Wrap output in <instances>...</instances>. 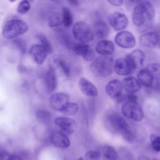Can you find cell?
Returning <instances> with one entry per match:
<instances>
[{
    "mask_svg": "<svg viewBox=\"0 0 160 160\" xmlns=\"http://www.w3.org/2000/svg\"><path fill=\"white\" fill-rule=\"evenodd\" d=\"M54 122L64 134H72L76 131L77 128L76 122L67 117H58L55 119Z\"/></svg>",
    "mask_w": 160,
    "mask_h": 160,
    "instance_id": "10",
    "label": "cell"
},
{
    "mask_svg": "<svg viewBox=\"0 0 160 160\" xmlns=\"http://www.w3.org/2000/svg\"><path fill=\"white\" fill-rule=\"evenodd\" d=\"M90 69L96 76L101 78L109 76L114 70L113 59L109 56L99 57L92 61Z\"/></svg>",
    "mask_w": 160,
    "mask_h": 160,
    "instance_id": "3",
    "label": "cell"
},
{
    "mask_svg": "<svg viewBox=\"0 0 160 160\" xmlns=\"http://www.w3.org/2000/svg\"><path fill=\"white\" fill-rule=\"evenodd\" d=\"M38 38L39 39V41L41 42V46H42L48 52L52 53L53 51V48L46 36L43 34H39L38 36Z\"/></svg>",
    "mask_w": 160,
    "mask_h": 160,
    "instance_id": "31",
    "label": "cell"
},
{
    "mask_svg": "<svg viewBox=\"0 0 160 160\" xmlns=\"http://www.w3.org/2000/svg\"><path fill=\"white\" fill-rule=\"evenodd\" d=\"M72 32L74 38L82 43L91 42L94 38V32L91 28L83 21H79L74 24Z\"/></svg>",
    "mask_w": 160,
    "mask_h": 160,
    "instance_id": "5",
    "label": "cell"
},
{
    "mask_svg": "<svg viewBox=\"0 0 160 160\" xmlns=\"http://www.w3.org/2000/svg\"><path fill=\"white\" fill-rule=\"evenodd\" d=\"M44 81L46 89L49 92L54 91L58 85L57 76L54 69L50 67L44 76Z\"/></svg>",
    "mask_w": 160,
    "mask_h": 160,
    "instance_id": "19",
    "label": "cell"
},
{
    "mask_svg": "<svg viewBox=\"0 0 160 160\" xmlns=\"http://www.w3.org/2000/svg\"><path fill=\"white\" fill-rule=\"evenodd\" d=\"M114 70L119 76L129 75L134 71L126 58L118 59L114 64Z\"/></svg>",
    "mask_w": 160,
    "mask_h": 160,
    "instance_id": "12",
    "label": "cell"
},
{
    "mask_svg": "<svg viewBox=\"0 0 160 160\" xmlns=\"http://www.w3.org/2000/svg\"><path fill=\"white\" fill-rule=\"evenodd\" d=\"M54 62L62 71L64 74L66 76H69L71 74V68L66 60L62 56H56L54 58Z\"/></svg>",
    "mask_w": 160,
    "mask_h": 160,
    "instance_id": "24",
    "label": "cell"
},
{
    "mask_svg": "<svg viewBox=\"0 0 160 160\" xmlns=\"http://www.w3.org/2000/svg\"><path fill=\"white\" fill-rule=\"evenodd\" d=\"M122 86L129 94H134L141 88V84L137 79L132 76H128L122 79Z\"/></svg>",
    "mask_w": 160,
    "mask_h": 160,
    "instance_id": "18",
    "label": "cell"
},
{
    "mask_svg": "<svg viewBox=\"0 0 160 160\" xmlns=\"http://www.w3.org/2000/svg\"><path fill=\"white\" fill-rule=\"evenodd\" d=\"M96 50L98 53L104 56H108L114 53V45L111 41L101 40L97 43Z\"/></svg>",
    "mask_w": 160,
    "mask_h": 160,
    "instance_id": "20",
    "label": "cell"
},
{
    "mask_svg": "<svg viewBox=\"0 0 160 160\" xmlns=\"http://www.w3.org/2000/svg\"><path fill=\"white\" fill-rule=\"evenodd\" d=\"M140 42L146 48H154L158 43V36L157 32H148L144 34L140 37Z\"/></svg>",
    "mask_w": 160,
    "mask_h": 160,
    "instance_id": "21",
    "label": "cell"
},
{
    "mask_svg": "<svg viewBox=\"0 0 160 160\" xmlns=\"http://www.w3.org/2000/svg\"><path fill=\"white\" fill-rule=\"evenodd\" d=\"M94 32L97 38L102 39L108 35L109 29L106 22L102 21H98L94 24Z\"/></svg>",
    "mask_w": 160,
    "mask_h": 160,
    "instance_id": "22",
    "label": "cell"
},
{
    "mask_svg": "<svg viewBox=\"0 0 160 160\" xmlns=\"http://www.w3.org/2000/svg\"><path fill=\"white\" fill-rule=\"evenodd\" d=\"M69 98L68 94L63 92L53 94L49 99L51 108L54 110L61 111L64 107L69 102Z\"/></svg>",
    "mask_w": 160,
    "mask_h": 160,
    "instance_id": "9",
    "label": "cell"
},
{
    "mask_svg": "<svg viewBox=\"0 0 160 160\" xmlns=\"http://www.w3.org/2000/svg\"><path fill=\"white\" fill-rule=\"evenodd\" d=\"M36 118L37 120L42 123H48L51 119V114L44 109H39L36 112Z\"/></svg>",
    "mask_w": 160,
    "mask_h": 160,
    "instance_id": "27",
    "label": "cell"
},
{
    "mask_svg": "<svg viewBox=\"0 0 160 160\" xmlns=\"http://www.w3.org/2000/svg\"><path fill=\"white\" fill-rule=\"evenodd\" d=\"M78 87L80 91L87 96L96 97L98 95V90L96 86L86 78H81L79 79Z\"/></svg>",
    "mask_w": 160,
    "mask_h": 160,
    "instance_id": "15",
    "label": "cell"
},
{
    "mask_svg": "<svg viewBox=\"0 0 160 160\" xmlns=\"http://www.w3.org/2000/svg\"><path fill=\"white\" fill-rule=\"evenodd\" d=\"M29 52L34 61L39 65H41L44 62L48 54L46 50L39 44L32 46Z\"/></svg>",
    "mask_w": 160,
    "mask_h": 160,
    "instance_id": "16",
    "label": "cell"
},
{
    "mask_svg": "<svg viewBox=\"0 0 160 160\" xmlns=\"http://www.w3.org/2000/svg\"><path fill=\"white\" fill-rule=\"evenodd\" d=\"M111 4L115 6H119L123 3V1L122 0H111L108 1Z\"/></svg>",
    "mask_w": 160,
    "mask_h": 160,
    "instance_id": "35",
    "label": "cell"
},
{
    "mask_svg": "<svg viewBox=\"0 0 160 160\" xmlns=\"http://www.w3.org/2000/svg\"><path fill=\"white\" fill-rule=\"evenodd\" d=\"M78 160H84V159H83V158H82V157H80Z\"/></svg>",
    "mask_w": 160,
    "mask_h": 160,
    "instance_id": "38",
    "label": "cell"
},
{
    "mask_svg": "<svg viewBox=\"0 0 160 160\" xmlns=\"http://www.w3.org/2000/svg\"><path fill=\"white\" fill-rule=\"evenodd\" d=\"M152 160H158V159H153Z\"/></svg>",
    "mask_w": 160,
    "mask_h": 160,
    "instance_id": "39",
    "label": "cell"
},
{
    "mask_svg": "<svg viewBox=\"0 0 160 160\" xmlns=\"http://www.w3.org/2000/svg\"><path fill=\"white\" fill-rule=\"evenodd\" d=\"M109 23L114 30L121 31L128 26V19L124 14L116 12L111 15L109 18Z\"/></svg>",
    "mask_w": 160,
    "mask_h": 160,
    "instance_id": "8",
    "label": "cell"
},
{
    "mask_svg": "<svg viewBox=\"0 0 160 160\" xmlns=\"http://www.w3.org/2000/svg\"><path fill=\"white\" fill-rule=\"evenodd\" d=\"M62 24L64 25V27L68 28L71 26L73 21V18H72V14L69 10V9L67 8H64L62 9Z\"/></svg>",
    "mask_w": 160,
    "mask_h": 160,
    "instance_id": "26",
    "label": "cell"
},
{
    "mask_svg": "<svg viewBox=\"0 0 160 160\" xmlns=\"http://www.w3.org/2000/svg\"><path fill=\"white\" fill-rule=\"evenodd\" d=\"M122 84L117 79L109 81L106 86L105 89L107 94L111 98H118L121 95Z\"/></svg>",
    "mask_w": 160,
    "mask_h": 160,
    "instance_id": "17",
    "label": "cell"
},
{
    "mask_svg": "<svg viewBox=\"0 0 160 160\" xmlns=\"http://www.w3.org/2000/svg\"><path fill=\"white\" fill-rule=\"evenodd\" d=\"M78 111V106L75 102H69L61 110V112L64 115L72 116L76 114Z\"/></svg>",
    "mask_w": 160,
    "mask_h": 160,
    "instance_id": "28",
    "label": "cell"
},
{
    "mask_svg": "<svg viewBox=\"0 0 160 160\" xmlns=\"http://www.w3.org/2000/svg\"><path fill=\"white\" fill-rule=\"evenodd\" d=\"M153 77L151 74L146 69H141L138 73V80L141 84L145 87L151 86L153 82Z\"/></svg>",
    "mask_w": 160,
    "mask_h": 160,
    "instance_id": "23",
    "label": "cell"
},
{
    "mask_svg": "<svg viewBox=\"0 0 160 160\" xmlns=\"http://www.w3.org/2000/svg\"><path fill=\"white\" fill-rule=\"evenodd\" d=\"M51 143L57 148L66 149L70 146V140L62 132H54L51 136Z\"/></svg>",
    "mask_w": 160,
    "mask_h": 160,
    "instance_id": "14",
    "label": "cell"
},
{
    "mask_svg": "<svg viewBox=\"0 0 160 160\" xmlns=\"http://www.w3.org/2000/svg\"><path fill=\"white\" fill-rule=\"evenodd\" d=\"M102 154L108 160H119L120 158L116 149L111 146L105 145L102 148Z\"/></svg>",
    "mask_w": 160,
    "mask_h": 160,
    "instance_id": "25",
    "label": "cell"
},
{
    "mask_svg": "<svg viewBox=\"0 0 160 160\" xmlns=\"http://www.w3.org/2000/svg\"><path fill=\"white\" fill-rule=\"evenodd\" d=\"M137 160H150V159H149L148 157H147L146 156H144V155H141V156H139Z\"/></svg>",
    "mask_w": 160,
    "mask_h": 160,
    "instance_id": "37",
    "label": "cell"
},
{
    "mask_svg": "<svg viewBox=\"0 0 160 160\" xmlns=\"http://www.w3.org/2000/svg\"><path fill=\"white\" fill-rule=\"evenodd\" d=\"M126 59L129 61L134 70L140 68L144 63L145 54L140 49H135L126 56Z\"/></svg>",
    "mask_w": 160,
    "mask_h": 160,
    "instance_id": "13",
    "label": "cell"
},
{
    "mask_svg": "<svg viewBox=\"0 0 160 160\" xmlns=\"http://www.w3.org/2000/svg\"><path fill=\"white\" fill-rule=\"evenodd\" d=\"M116 44L121 48L129 49L136 44V39L133 34L127 31H122L116 34L114 37Z\"/></svg>",
    "mask_w": 160,
    "mask_h": 160,
    "instance_id": "7",
    "label": "cell"
},
{
    "mask_svg": "<svg viewBox=\"0 0 160 160\" xmlns=\"http://www.w3.org/2000/svg\"><path fill=\"white\" fill-rule=\"evenodd\" d=\"M28 30V24L19 19H12L8 21L2 29L4 38L8 39H14L23 34Z\"/></svg>",
    "mask_w": 160,
    "mask_h": 160,
    "instance_id": "4",
    "label": "cell"
},
{
    "mask_svg": "<svg viewBox=\"0 0 160 160\" xmlns=\"http://www.w3.org/2000/svg\"><path fill=\"white\" fill-rule=\"evenodd\" d=\"M124 116L135 121H141L144 117L142 108L138 102L126 101L121 107Z\"/></svg>",
    "mask_w": 160,
    "mask_h": 160,
    "instance_id": "6",
    "label": "cell"
},
{
    "mask_svg": "<svg viewBox=\"0 0 160 160\" xmlns=\"http://www.w3.org/2000/svg\"><path fill=\"white\" fill-rule=\"evenodd\" d=\"M108 124L113 131L121 134L127 141L132 142L134 141V134L128 123L119 114L110 116L108 119Z\"/></svg>",
    "mask_w": 160,
    "mask_h": 160,
    "instance_id": "2",
    "label": "cell"
},
{
    "mask_svg": "<svg viewBox=\"0 0 160 160\" xmlns=\"http://www.w3.org/2000/svg\"><path fill=\"white\" fill-rule=\"evenodd\" d=\"M85 158L86 160H99L101 158V154L98 151L91 150L86 152Z\"/></svg>",
    "mask_w": 160,
    "mask_h": 160,
    "instance_id": "34",
    "label": "cell"
},
{
    "mask_svg": "<svg viewBox=\"0 0 160 160\" xmlns=\"http://www.w3.org/2000/svg\"><path fill=\"white\" fill-rule=\"evenodd\" d=\"M155 16L153 6L148 1H142L138 4L133 10L132 19L136 26L144 25L146 19L151 20Z\"/></svg>",
    "mask_w": 160,
    "mask_h": 160,
    "instance_id": "1",
    "label": "cell"
},
{
    "mask_svg": "<svg viewBox=\"0 0 160 160\" xmlns=\"http://www.w3.org/2000/svg\"><path fill=\"white\" fill-rule=\"evenodd\" d=\"M7 160H23L22 158L16 154H12V155H10L8 156Z\"/></svg>",
    "mask_w": 160,
    "mask_h": 160,
    "instance_id": "36",
    "label": "cell"
},
{
    "mask_svg": "<svg viewBox=\"0 0 160 160\" xmlns=\"http://www.w3.org/2000/svg\"><path fill=\"white\" fill-rule=\"evenodd\" d=\"M62 24V17L61 15L58 12L54 13L49 18L48 26L50 28H57L61 26Z\"/></svg>",
    "mask_w": 160,
    "mask_h": 160,
    "instance_id": "29",
    "label": "cell"
},
{
    "mask_svg": "<svg viewBox=\"0 0 160 160\" xmlns=\"http://www.w3.org/2000/svg\"><path fill=\"white\" fill-rule=\"evenodd\" d=\"M31 9V4L28 1H21L18 6L17 11L20 14H25Z\"/></svg>",
    "mask_w": 160,
    "mask_h": 160,
    "instance_id": "32",
    "label": "cell"
},
{
    "mask_svg": "<svg viewBox=\"0 0 160 160\" xmlns=\"http://www.w3.org/2000/svg\"><path fill=\"white\" fill-rule=\"evenodd\" d=\"M152 76L153 78L160 79V64L158 63H151L145 68Z\"/></svg>",
    "mask_w": 160,
    "mask_h": 160,
    "instance_id": "30",
    "label": "cell"
},
{
    "mask_svg": "<svg viewBox=\"0 0 160 160\" xmlns=\"http://www.w3.org/2000/svg\"><path fill=\"white\" fill-rule=\"evenodd\" d=\"M73 51L81 56L86 61H91L94 58V54L91 48L86 43H76L72 46Z\"/></svg>",
    "mask_w": 160,
    "mask_h": 160,
    "instance_id": "11",
    "label": "cell"
},
{
    "mask_svg": "<svg viewBox=\"0 0 160 160\" xmlns=\"http://www.w3.org/2000/svg\"><path fill=\"white\" fill-rule=\"evenodd\" d=\"M150 139L152 149L156 152H160V136L152 134Z\"/></svg>",
    "mask_w": 160,
    "mask_h": 160,
    "instance_id": "33",
    "label": "cell"
}]
</instances>
